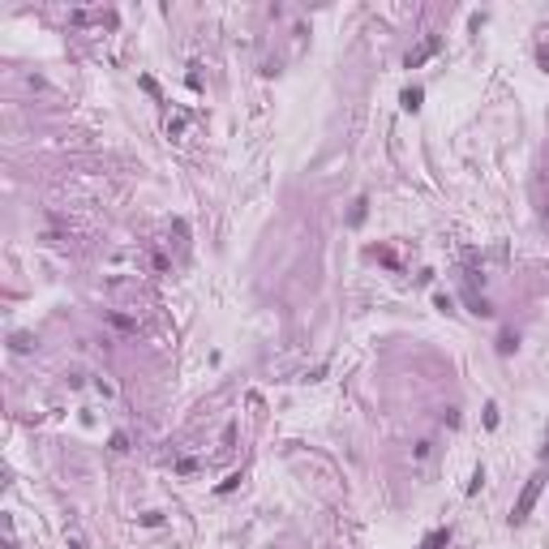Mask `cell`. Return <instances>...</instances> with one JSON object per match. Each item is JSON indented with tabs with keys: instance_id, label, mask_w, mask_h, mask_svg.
<instances>
[{
	"instance_id": "cell-1",
	"label": "cell",
	"mask_w": 549,
	"mask_h": 549,
	"mask_svg": "<svg viewBox=\"0 0 549 549\" xmlns=\"http://www.w3.org/2000/svg\"><path fill=\"white\" fill-rule=\"evenodd\" d=\"M541 489H545V476H541V472L528 476L524 493H519L515 507H511V528H524V524H528V515H532V507H536V498H541Z\"/></svg>"
},
{
	"instance_id": "cell-2",
	"label": "cell",
	"mask_w": 549,
	"mask_h": 549,
	"mask_svg": "<svg viewBox=\"0 0 549 549\" xmlns=\"http://www.w3.org/2000/svg\"><path fill=\"white\" fill-rule=\"evenodd\" d=\"M438 52H442V39H438V35H425V43L408 52V61H404V65H408V69H421L429 56H438Z\"/></svg>"
},
{
	"instance_id": "cell-3",
	"label": "cell",
	"mask_w": 549,
	"mask_h": 549,
	"mask_svg": "<svg viewBox=\"0 0 549 549\" xmlns=\"http://www.w3.org/2000/svg\"><path fill=\"white\" fill-rule=\"evenodd\" d=\"M451 545V528H433V532H425V541H421V549H447Z\"/></svg>"
},
{
	"instance_id": "cell-4",
	"label": "cell",
	"mask_w": 549,
	"mask_h": 549,
	"mask_svg": "<svg viewBox=\"0 0 549 549\" xmlns=\"http://www.w3.org/2000/svg\"><path fill=\"white\" fill-rule=\"evenodd\" d=\"M421 99H425V90H421V86H408V90L399 95V103H404V112H421Z\"/></svg>"
},
{
	"instance_id": "cell-5",
	"label": "cell",
	"mask_w": 549,
	"mask_h": 549,
	"mask_svg": "<svg viewBox=\"0 0 549 549\" xmlns=\"http://www.w3.org/2000/svg\"><path fill=\"white\" fill-rule=\"evenodd\" d=\"M365 215H369V198H356V202H352V215H348V224L361 228V224H365Z\"/></svg>"
},
{
	"instance_id": "cell-6",
	"label": "cell",
	"mask_w": 549,
	"mask_h": 549,
	"mask_svg": "<svg viewBox=\"0 0 549 549\" xmlns=\"http://www.w3.org/2000/svg\"><path fill=\"white\" fill-rule=\"evenodd\" d=\"M515 348H519V335H515V331H502V339H498V352H502V356H511Z\"/></svg>"
},
{
	"instance_id": "cell-7",
	"label": "cell",
	"mask_w": 549,
	"mask_h": 549,
	"mask_svg": "<svg viewBox=\"0 0 549 549\" xmlns=\"http://www.w3.org/2000/svg\"><path fill=\"white\" fill-rule=\"evenodd\" d=\"M536 61H541V69L549 73V39H541V43H536Z\"/></svg>"
},
{
	"instance_id": "cell-8",
	"label": "cell",
	"mask_w": 549,
	"mask_h": 549,
	"mask_svg": "<svg viewBox=\"0 0 549 549\" xmlns=\"http://www.w3.org/2000/svg\"><path fill=\"white\" fill-rule=\"evenodd\" d=\"M481 485H485V468H476V472H472V485H468V493H481Z\"/></svg>"
},
{
	"instance_id": "cell-9",
	"label": "cell",
	"mask_w": 549,
	"mask_h": 549,
	"mask_svg": "<svg viewBox=\"0 0 549 549\" xmlns=\"http://www.w3.org/2000/svg\"><path fill=\"white\" fill-rule=\"evenodd\" d=\"M236 485H241V472H232V476H228V481H224V485H219V493H232V489H236Z\"/></svg>"
},
{
	"instance_id": "cell-10",
	"label": "cell",
	"mask_w": 549,
	"mask_h": 549,
	"mask_svg": "<svg viewBox=\"0 0 549 549\" xmlns=\"http://www.w3.org/2000/svg\"><path fill=\"white\" fill-rule=\"evenodd\" d=\"M485 425H489V429L498 425V404H489V408H485Z\"/></svg>"
},
{
	"instance_id": "cell-11",
	"label": "cell",
	"mask_w": 549,
	"mask_h": 549,
	"mask_svg": "<svg viewBox=\"0 0 549 549\" xmlns=\"http://www.w3.org/2000/svg\"><path fill=\"white\" fill-rule=\"evenodd\" d=\"M13 348H18V352H30V335H13Z\"/></svg>"
},
{
	"instance_id": "cell-12",
	"label": "cell",
	"mask_w": 549,
	"mask_h": 549,
	"mask_svg": "<svg viewBox=\"0 0 549 549\" xmlns=\"http://www.w3.org/2000/svg\"><path fill=\"white\" fill-rule=\"evenodd\" d=\"M541 459H549V442H545V447H541Z\"/></svg>"
},
{
	"instance_id": "cell-13",
	"label": "cell",
	"mask_w": 549,
	"mask_h": 549,
	"mask_svg": "<svg viewBox=\"0 0 549 549\" xmlns=\"http://www.w3.org/2000/svg\"><path fill=\"white\" fill-rule=\"evenodd\" d=\"M545 224H549V210H545Z\"/></svg>"
}]
</instances>
